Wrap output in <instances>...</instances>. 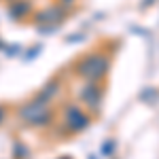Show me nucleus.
I'll use <instances>...</instances> for the list:
<instances>
[{
  "label": "nucleus",
  "mask_w": 159,
  "mask_h": 159,
  "mask_svg": "<svg viewBox=\"0 0 159 159\" xmlns=\"http://www.w3.org/2000/svg\"><path fill=\"white\" fill-rule=\"evenodd\" d=\"M79 104L89 112V115H100L104 106V83H83L76 91Z\"/></svg>",
  "instance_id": "nucleus-5"
},
{
  "label": "nucleus",
  "mask_w": 159,
  "mask_h": 159,
  "mask_svg": "<svg viewBox=\"0 0 159 159\" xmlns=\"http://www.w3.org/2000/svg\"><path fill=\"white\" fill-rule=\"evenodd\" d=\"M4 49H7V43H4V40L0 38V51H4Z\"/></svg>",
  "instance_id": "nucleus-14"
},
{
  "label": "nucleus",
  "mask_w": 159,
  "mask_h": 159,
  "mask_svg": "<svg viewBox=\"0 0 159 159\" xmlns=\"http://www.w3.org/2000/svg\"><path fill=\"white\" fill-rule=\"evenodd\" d=\"M89 159H96V157H93V155H91V157H89Z\"/></svg>",
  "instance_id": "nucleus-16"
},
{
  "label": "nucleus",
  "mask_w": 159,
  "mask_h": 159,
  "mask_svg": "<svg viewBox=\"0 0 159 159\" xmlns=\"http://www.w3.org/2000/svg\"><path fill=\"white\" fill-rule=\"evenodd\" d=\"M83 38H85V34H70V36H66V43H79Z\"/></svg>",
  "instance_id": "nucleus-11"
},
{
  "label": "nucleus",
  "mask_w": 159,
  "mask_h": 159,
  "mask_svg": "<svg viewBox=\"0 0 159 159\" xmlns=\"http://www.w3.org/2000/svg\"><path fill=\"white\" fill-rule=\"evenodd\" d=\"M115 151H117V140H115V138L104 140V142H102V147H100V153H102L104 157H112V155H115Z\"/></svg>",
  "instance_id": "nucleus-9"
},
{
  "label": "nucleus",
  "mask_w": 159,
  "mask_h": 159,
  "mask_svg": "<svg viewBox=\"0 0 159 159\" xmlns=\"http://www.w3.org/2000/svg\"><path fill=\"white\" fill-rule=\"evenodd\" d=\"M17 119L28 125V127H34V129H45L51 127L55 121V110L51 104L40 102L36 96H32L30 100H25L24 104L17 108Z\"/></svg>",
  "instance_id": "nucleus-2"
},
{
  "label": "nucleus",
  "mask_w": 159,
  "mask_h": 159,
  "mask_svg": "<svg viewBox=\"0 0 159 159\" xmlns=\"http://www.w3.org/2000/svg\"><path fill=\"white\" fill-rule=\"evenodd\" d=\"M7 112H9V106L7 104H0V123L7 119Z\"/></svg>",
  "instance_id": "nucleus-12"
},
{
  "label": "nucleus",
  "mask_w": 159,
  "mask_h": 159,
  "mask_svg": "<svg viewBox=\"0 0 159 159\" xmlns=\"http://www.w3.org/2000/svg\"><path fill=\"white\" fill-rule=\"evenodd\" d=\"M70 9L68 7H64L60 2H53V4H47V7H43V9H34L32 13V17H30V21L28 24H32L34 28L36 25H64L68 21V17H70Z\"/></svg>",
  "instance_id": "nucleus-4"
},
{
  "label": "nucleus",
  "mask_w": 159,
  "mask_h": 159,
  "mask_svg": "<svg viewBox=\"0 0 159 159\" xmlns=\"http://www.w3.org/2000/svg\"><path fill=\"white\" fill-rule=\"evenodd\" d=\"M7 2H11V0H7Z\"/></svg>",
  "instance_id": "nucleus-17"
},
{
  "label": "nucleus",
  "mask_w": 159,
  "mask_h": 159,
  "mask_svg": "<svg viewBox=\"0 0 159 159\" xmlns=\"http://www.w3.org/2000/svg\"><path fill=\"white\" fill-rule=\"evenodd\" d=\"M57 2H60V4H64V7H68V9H72L79 0H57Z\"/></svg>",
  "instance_id": "nucleus-13"
},
{
  "label": "nucleus",
  "mask_w": 159,
  "mask_h": 159,
  "mask_svg": "<svg viewBox=\"0 0 159 159\" xmlns=\"http://www.w3.org/2000/svg\"><path fill=\"white\" fill-rule=\"evenodd\" d=\"M40 51H43V47L40 45H36V47H32V49L25 53V61H30L32 57H36V55H40Z\"/></svg>",
  "instance_id": "nucleus-10"
},
{
  "label": "nucleus",
  "mask_w": 159,
  "mask_h": 159,
  "mask_svg": "<svg viewBox=\"0 0 159 159\" xmlns=\"http://www.w3.org/2000/svg\"><path fill=\"white\" fill-rule=\"evenodd\" d=\"M7 9H9V17L17 24H28L32 13H34V4L32 0H11L7 2Z\"/></svg>",
  "instance_id": "nucleus-6"
},
{
  "label": "nucleus",
  "mask_w": 159,
  "mask_h": 159,
  "mask_svg": "<svg viewBox=\"0 0 159 159\" xmlns=\"http://www.w3.org/2000/svg\"><path fill=\"white\" fill-rule=\"evenodd\" d=\"M110 68H112V53L104 47L85 51L70 64V72L83 83H106Z\"/></svg>",
  "instance_id": "nucleus-1"
},
{
  "label": "nucleus",
  "mask_w": 159,
  "mask_h": 159,
  "mask_svg": "<svg viewBox=\"0 0 159 159\" xmlns=\"http://www.w3.org/2000/svg\"><path fill=\"white\" fill-rule=\"evenodd\" d=\"M60 112H61V129H66L64 136L83 134V132H87L91 127V123H93V117L81 104H74V102H66Z\"/></svg>",
  "instance_id": "nucleus-3"
},
{
  "label": "nucleus",
  "mask_w": 159,
  "mask_h": 159,
  "mask_svg": "<svg viewBox=\"0 0 159 159\" xmlns=\"http://www.w3.org/2000/svg\"><path fill=\"white\" fill-rule=\"evenodd\" d=\"M61 89H64V79L57 74V76H51L34 96H36L40 102H45V104H53V102L61 96Z\"/></svg>",
  "instance_id": "nucleus-7"
},
{
  "label": "nucleus",
  "mask_w": 159,
  "mask_h": 159,
  "mask_svg": "<svg viewBox=\"0 0 159 159\" xmlns=\"http://www.w3.org/2000/svg\"><path fill=\"white\" fill-rule=\"evenodd\" d=\"M57 159H72L70 155H64V157H57Z\"/></svg>",
  "instance_id": "nucleus-15"
},
{
  "label": "nucleus",
  "mask_w": 159,
  "mask_h": 159,
  "mask_svg": "<svg viewBox=\"0 0 159 159\" xmlns=\"http://www.w3.org/2000/svg\"><path fill=\"white\" fill-rule=\"evenodd\" d=\"M13 159H30V148L25 147L24 142L15 140L13 142Z\"/></svg>",
  "instance_id": "nucleus-8"
}]
</instances>
